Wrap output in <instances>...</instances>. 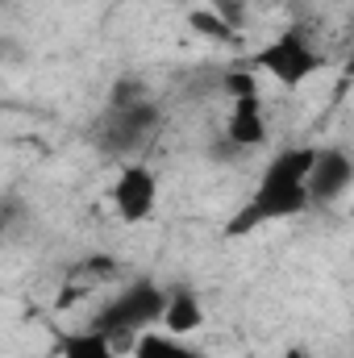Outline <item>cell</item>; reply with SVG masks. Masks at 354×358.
<instances>
[{
    "mask_svg": "<svg viewBox=\"0 0 354 358\" xmlns=\"http://www.w3.org/2000/svg\"><path fill=\"white\" fill-rule=\"evenodd\" d=\"M325 67H330V55H325L321 42H317L309 29H300V25L279 29L275 38H267L263 46H255V50L246 55V71L267 76L271 84H279V88H288V92L304 88V84L317 80Z\"/></svg>",
    "mask_w": 354,
    "mask_h": 358,
    "instance_id": "3957f363",
    "label": "cell"
},
{
    "mask_svg": "<svg viewBox=\"0 0 354 358\" xmlns=\"http://www.w3.org/2000/svg\"><path fill=\"white\" fill-rule=\"evenodd\" d=\"M187 25L196 29V34H204V38H213V42H234L238 38V29H229L213 8H196L192 17H187Z\"/></svg>",
    "mask_w": 354,
    "mask_h": 358,
    "instance_id": "8fae6325",
    "label": "cell"
},
{
    "mask_svg": "<svg viewBox=\"0 0 354 358\" xmlns=\"http://www.w3.org/2000/svg\"><path fill=\"white\" fill-rule=\"evenodd\" d=\"M163 304H167V287H163L159 279H150V275H138V279L121 283V287L100 304V313L92 317V329L108 334L121 350H129L134 338L159 329Z\"/></svg>",
    "mask_w": 354,
    "mask_h": 358,
    "instance_id": "277c9868",
    "label": "cell"
},
{
    "mask_svg": "<svg viewBox=\"0 0 354 358\" xmlns=\"http://www.w3.org/2000/svg\"><path fill=\"white\" fill-rule=\"evenodd\" d=\"M354 187V159L346 146H313L309 159V208H334Z\"/></svg>",
    "mask_w": 354,
    "mask_h": 358,
    "instance_id": "52a82bcc",
    "label": "cell"
},
{
    "mask_svg": "<svg viewBox=\"0 0 354 358\" xmlns=\"http://www.w3.org/2000/svg\"><path fill=\"white\" fill-rule=\"evenodd\" d=\"M204 325H208V308H204L200 292L196 287H167V304H163L159 329L171 334V338H187L192 342Z\"/></svg>",
    "mask_w": 354,
    "mask_h": 358,
    "instance_id": "ba28073f",
    "label": "cell"
},
{
    "mask_svg": "<svg viewBox=\"0 0 354 358\" xmlns=\"http://www.w3.org/2000/svg\"><path fill=\"white\" fill-rule=\"evenodd\" d=\"M0 4H4V0H0Z\"/></svg>",
    "mask_w": 354,
    "mask_h": 358,
    "instance_id": "9a60e30c",
    "label": "cell"
},
{
    "mask_svg": "<svg viewBox=\"0 0 354 358\" xmlns=\"http://www.w3.org/2000/svg\"><path fill=\"white\" fill-rule=\"evenodd\" d=\"M108 204L121 225H146L159 208V171L146 159L121 163L113 187H108Z\"/></svg>",
    "mask_w": 354,
    "mask_h": 358,
    "instance_id": "5b68a950",
    "label": "cell"
},
{
    "mask_svg": "<svg viewBox=\"0 0 354 358\" xmlns=\"http://www.w3.org/2000/svg\"><path fill=\"white\" fill-rule=\"evenodd\" d=\"M309 159H313V146L275 150L255 179L250 196L225 221V238H250L267 225L296 221L300 213H309Z\"/></svg>",
    "mask_w": 354,
    "mask_h": 358,
    "instance_id": "6da1fadb",
    "label": "cell"
},
{
    "mask_svg": "<svg viewBox=\"0 0 354 358\" xmlns=\"http://www.w3.org/2000/svg\"><path fill=\"white\" fill-rule=\"evenodd\" d=\"M59 358H125V350H121L108 334L84 325V329L59 338Z\"/></svg>",
    "mask_w": 354,
    "mask_h": 358,
    "instance_id": "9c48e42d",
    "label": "cell"
},
{
    "mask_svg": "<svg viewBox=\"0 0 354 358\" xmlns=\"http://www.w3.org/2000/svg\"><path fill=\"white\" fill-rule=\"evenodd\" d=\"M21 221H25V200H17V196H0V242H4Z\"/></svg>",
    "mask_w": 354,
    "mask_h": 358,
    "instance_id": "7c38bea8",
    "label": "cell"
},
{
    "mask_svg": "<svg viewBox=\"0 0 354 358\" xmlns=\"http://www.w3.org/2000/svg\"><path fill=\"white\" fill-rule=\"evenodd\" d=\"M159 129H163V108L146 92V96H134V100H108L104 113L92 121L88 138L96 146V155H104L113 163H134L155 146Z\"/></svg>",
    "mask_w": 354,
    "mask_h": 358,
    "instance_id": "7a4b0ae2",
    "label": "cell"
},
{
    "mask_svg": "<svg viewBox=\"0 0 354 358\" xmlns=\"http://www.w3.org/2000/svg\"><path fill=\"white\" fill-rule=\"evenodd\" d=\"M288 358H313V355H309V350H300V346H296V350H288Z\"/></svg>",
    "mask_w": 354,
    "mask_h": 358,
    "instance_id": "5bb4252c",
    "label": "cell"
},
{
    "mask_svg": "<svg viewBox=\"0 0 354 358\" xmlns=\"http://www.w3.org/2000/svg\"><path fill=\"white\" fill-rule=\"evenodd\" d=\"M213 13H217L229 29H238V34H242V21H246V0H213Z\"/></svg>",
    "mask_w": 354,
    "mask_h": 358,
    "instance_id": "4fadbf2b",
    "label": "cell"
},
{
    "mask_svg": "<svg viewBox=\"0 0 354 358\" xmlns=\"http://www.w3.org/2000/svg\"><path fill=\"white\" fill-rule=\"evenodd\" d=\"M217 138H221L238 159L263 150L267 142H271V113H267L263 88L229 96V113H225V125H221Z\"/></svg>",
    "mask_w": 354,
    "mask_h": 358,
    "instance_id": "8992f818",
    "label": "cell"
},
{
    "mask_svg": "<svg viewBox=\"0 0 354 358\" xmlns=\"http://www.w3.org/2000/svg\"><path fill=\"white\" fill-rule=\"evenodd\" d=\"M125 358H204V355H200V346H192L187 338H171V334H163V329H150V334H142V338L129 342Z\"/></svg>",
    "mask_w": 354,
    "mask_h": 358,
    "instance_id": "30bf717a",
    "label": "cell"
}]
</instances>
